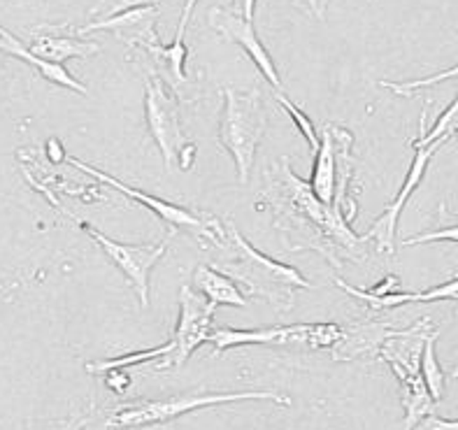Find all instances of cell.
Listing matches in <instances>:
<instances>
[{
  "label": "cell",
  "mask_w": 458,
  "mask_h": 430,
  "mask_svg": "<svg viewBox=\"0 0 458 430\" xmlns=\"http://www.w3.org/2000/svg\"><path fill=\"white\" fill-rule=\"evenodd\" d=\"M261 193L273 207L275 226L284 231L291 251H319L333 266H343V258H366L368 240L356 235L333 205L321 203L308 181L291 170L286 158L279 163L277 174Z\"/></svg>",
  "instance_id": "cell-1"
},
{
  "label": "cell",
  "mask_w": 458,
  "mask_h": 430,
  "mask_svg": "<svg viewBox=\"0 0 458 430\" xmlns=\"http://www.w3.org/2000/svg\"><path fill=\"white\" fill-rule=\"evenodd\" d=\"M221 247H228L233 256L224 263L226 277H231L235 284L242 286V296L266 298L277 314L291 312L296 293L302 289H312L310 282L298 273L296 267L286 266L282 261H275L270 256L256 251L247 240L233 226V221H224V242ZM238 286V289H240Z\"/></svg>",
  "instance_id": "cell-2"
},
{
  "label": "cell",
  "mask_w": 458,
  "mask_h": 430,
  "mask_svg": "<svg viewBox=\"0 0 458 430\" xmlns=\"http://www.w3.org/2000/svg\"><path fill=\"white\" fill-rule=\"evenodd\" d=\"M436 331L430 325V319H421L405 331H391L382 347L377 349V356L389 363L394 375L401 382L403 407H405V428L410 430L419 418L433 412V398L421 379V351H424L426 337Z\"/></svg>",
  "instance_id": "cell-3"
},
{
  "label": "cell",
  "mask_w": 458,
  "mask_h": 430,
  "mask_svg": "<svg viewBox=\"0 0 458 430\" xmlns=\"http://www.w3.org/2000/svg\"><path fill=\"white\" fill-rule=\"evenodd\" d=\"M221 96H224V112H221L219 123V142L238 165L240 184H250L256 151L267 128L261 91L259 89H250V91L221 89Z\"/></svg>",
  "instance_id": "cell-4"
},
{
  "label": "cell",
  "mask_w": 458,
  "mask_h": 430,
  "mask_svg": "<svg viewBox=\"0 0 458 430\" xmlns=\"http://www.w3.org/2000/svg\"><path fill=\"white\" fill-rule=\"evenodd\" d=\"M240 400H273L275 405H291V398L275 391H238V393H182L163 400H140L119 407L107 417V428H142V426L168 424L182 414L203 407L226 405Z\"/></svg>",
  "instance_id": "cell-5"
},
{
  "label": "cell",
  "mask_w": 458,
  "mask_h": 430,
  "mask_svg": "<svg viewBox=\"0 0 458 430\" xmlns=\"http://www.w3.org/2000/svg\"><path fill=\"white\" fill-rule=\"evenodd\" d=\"M145 116L151 138L163 154L165 168L170 170L174 163L182 170L191 168L196 145L186 139L174 93L158 75H149L145 81Z\"/></svg>",
  "instance_id": "cell-6"
},
{
  "label": "cell",
  "mask_w": 458,
  "mask_h": 430,
  "mask_svg": "<svg viewBox=\"0 0 458 430\" xmlns=\"http://www.w3.org/2000/svg\"><path fill=\"white\" fill-rule=\"evenodd\" d=\"M70 163H72L75 168H80L81 173L91 174V177H96V180L103 181V184L112 186V189H116L119 193L128 196L131 200H138L140 205H145L147 209H151L154 215L161 216V219L168 223L170 232H177V228H189V231L196 232L198 238L209 240V244H215V247H221V242H224V221L216 219V216L203 215V212H193V209L180 207V205H173L168 203V200L149 196V193L140 191V189H133V186L114 180L112 174L103 173V170L77 161V158H70Z\"/></svg>",
  "instance_id": "cell-7"
},
{
  "label": "cell",
  "mask_w": 458,
  "mask_h": 430,
  "mask_svg": "<svg viewBox=\"0 0 458 430\" xmlns=\"http://www.w3.org/2000/svg\"><path fill=\"white\" fill-rule=\"evenodd\" d=\"M81 228L107 254V258L122 270L123 277L131 282L133 291L138 293L140 305L147 308L149 305V274L157 267V263L165 256V251H168V242L174 232H168V238L158 244H123L107 238L105 232L89 226V223H81Z\"/></svg>",
  "instance_id": "cell-8"
},
{
  "label": "cell",
  "mask_w": 458,
  "mask_h": 430,
  "mask_svg": "<svg viewBox=\"0 0 458 430\" xmlns=\"http://www.w3.org/2000/svg\"><path fill=\"white\" fill-rule=\"evenodd\" d=\"M216 305L205 300L191 286L180 289V321L170 337V354L158 367H182L189 356L212 335V316Z\"/></svg>",
  "instance_id": "cell-9"
},
{
  "label": "cell",
  "mask_w": 458,
  "mask_h": 430,
  "mask_svg": "<svg viewBox=\"0 0 458 430\" xmlns=\"http://www.w3.org/2000/svg\"><path fill=\"white\" fill-rule=\"evenodd\" d=\"M452 138L454 135H445V138L436 139L433 145H426V147H419V149H414L412 165H410V173L405 174V181H403L401 191L395 193L394 200H391V203L384 207L382 216H377V221L372 223L370 231L363 235L368 242L375 244V249L382 251V254H394L395 232H398V219H401V212L405 209L410 196H412V193L419 189V184L424 181L430 158L436 156L437 149H442V147L447 145Z\"/></svg>",
  "instance_id": "cell-10"
},
{
  "label": "cell",
  "mask_w": 458,
  "mask_h": 430,
  "mask_svg": "<svg viewBox=\"0 0 458 430\" xmlns=\"http://www.w3.org/2000/svg\"><path fill=\"white\" fill-rule=\"evenodd\" d=\"M209 23H212V29L216 33H221L226 40L238 42L242 46L247 56L251 58L256 63V68L261 70V75L266 77L270 84H273L275 91L282 89V77L277 72V65H275L273 56L266 49L261 40H259V35L254 30V23L247 21L242 14L233 10H224V7H215V10L209 12Z\"/></svg>",
  "instance_id": "cell-11"
},
{
  "label": "cell",
  "mask_w": 458,
  "mask_h": 430,
  "mask_svg": "<svg viewBox=\"0 0 458 430\" xmlns=\"http://www.w3.org/2000/svg\"><path fill=\"white\" fill-rule=\"evenodd\" d=\"M30 54L49 63L64 65L68 58H89L100 52L98 42L80 40L75 35H64L61 26H38L33 29V40L29 45Z\"/></svg>",
  "instance_id": "cell-12"
},
{
  "label": "cell",
  "mask_w": 458,
  "mask_h": 430,
  "mask_svg": "<svg viewBox=\"0 0 458 430\" xmlns=\"http://www.w3.org/2000/svg\"><path fill=\"white\" fill-rule=\"evenodd\" d=\"M0 52L10 54V56L23 61V63H29L30 68L38 70V75L45 77V80L52 81V84L65 87V89H70V91H77V93H81V96H87V93H89V89L84 87L81 81H77L75 77L70 75L64 65L49 63V61H42V58L33 56V54H30V49H29V45H23L19 38H14V35H12L10 30L3 29V26H0Z\"/></svg>",
  "instance_id": "cell-13"
},
{
  "label": "cell",
  "mask_w": 458,
  "mask_h": 430,
  "mask_svg": "<svg viewBox=\"0 0 458 430\" xmlns=\"http://www.w3.org/2000/svg\"><path fill=\"white\" fill-rule=\"evenodd\" d=\"M312 177H310V189L324 205H333L335 196V135H333V123H326L319 135V149L314 151Z\"/></svg>",
  "instance_id": "cell-14"
},
{
  "label": "cell",
  "mask_w": 458,
  "mask_h": 430,
  "mask_svg": "<svg viewBox=\"0 0 458 430\" xmlns=\"http://www.w3.org/2000/svg\"><path fill=\"white\" fill-rule=\"evenodd\" d=\"M193 291L215 305L247 308V298L242 296L238 284L224 273H216L212 266H198L193 270Z\"/></svg>",
  "instance_id": "cell-15"
},
{
  "label": "cell",
  "mask_w": 458,
  "mask_h": 430,
  "mask_svg": "<svg viewBox=\"0 0 458 430\" xmlns=\"http://www.w3.org/2000/svg\"><path fill=\"white\" fill-rule=\"evenodd\" d=\"M437 337H440V328H436V331L426 337L424 351H421V366H419V370H421V379H424L426 389H428L433 402H440L442 395H445V372H442L436 356Z\"/></svg>",
  "instance_id": "cell-16"
},
{
  "label": "cell",
  "mask_w": 458,
  "mask_h": 430,
  "mask_svg": "<svg viewBox=\"0 0 458 430\" xmlns=\"http://www.w3.org/2000/svg\"><path fill=\"white\" fill-rule=\"evenodd\" d=\"M170 354V342L161 344L157 349H145V351H131V354H123L119 358H107V360H93L87 363V372L96 375V372H110V370H123L128 366H138V363H145V360H158L165 358Z\"/></svg>",
  "instance_id": "cell-17"
},
{
  "label": "cell",
  "mask_w": 458,
  "mask_h": 430,
  "mask_svg": "<svg viewBox=\"0 0 458 430\" xmlns=\"http://www.w3.org/2000/svg\"><path fill=\"white\" fill-rule=\"evenodd\" d=\"M454 77H458V63L454 65V68H447V70H442V72H436V75L424 77V80H410V81L382 80V81H379V87L389 89V91H394L395 96H405V98H410V96H414V91H419V89L436 87V84H440V81L454 80Z\"/></svg>",
  "instance_id": "cell-18"
},
{
  "label": "cell",
  "mask_w": 458,
  "mask_h": 430,
  "mask_svg": "<svg viewBox=\"0 0 458 430\" xmlns=\"http://www.w3.org/2000/svg\"><path fill=\"white\" fill-rule=\"evenodd\" d=\"M275 100H277V103L282 105V107H284L286 112H289V116H291V119H293V123H296V126H298V131H301V133H302V138L308 139L310 149H312V151L319 149V135H317V128H314L312 119H310V116L305 114V112H302L301 107H298V105L291 103V100L286 98V96L282 91H275Z\"/></svg>",
  "instance_id": "cell-19"
},
{
  "label": "cell",
  "mask_w": 458,
  "mask_h": 430,
  "mask_svg": "<svg viewBox=\"0 0 458 430\" xmlns=\"http://www.w3.org/2000/svg\"><path fill=\"white\" fill-rule=\"evenodd\" d=\"M157 0H96V5L89 10L96 21H103V19L116 17L122 12L138 10V7H151Z\"/></svg>",
  "instance_id": "cell-20"
},
{
  "label": "cell",
  "mask_w": 458,
  "mask_h": 430,
  "mask_svg": "<svg viewBox=\"0 0 458 430\" xmlns=\"http://www.w3.org/2000/svg\"><path fill=\"white\" fill-rule=\"evenodd\" d=\"M440 300H458V277L445 284H437L428 291H417L412 293V305L414 302H440Z\"/></svg>",
  "instance_id": "cell-21"
},
{
  "label": "cell",
  "mask_w": 458,
  "mask_h": 430,
  "mask_svg": "<svg viewBox=\"0 0 458 430\" xmlns=\"http://www.w3.org/2000/svg\"><path fill=\"white\" fill-rule=\"evenodd\" d=\"M440 240H452V242H458V226H447V228H437V231L421 232V235H414V238L403 240V247H412V244H426V242H440Z\"/></svg>",
  "instance_id": "cell-22"
},
{
  "label": "cell",
  "mask_w": 458,
  "mask_h": 430,
  "mask_svg": "<svg viewBox=\"0 0 458 430\" xmlns=\"http://www.w3.org/2000/svg\"><path fill=\"white\" fill-rule=\"evenodd\" d=\"M410 430H458V418H442L430 412L424 418H419Z\"/></svg>",
  "instance_id": "cell-23"
},
{
  "label": "cell",
  "mask_w": 458,
  "mask_h": 430,
  "mask_svg": "<svg viewBox=\"0 0 458 430\" xmlns=\"http://www.w3.org/2000/svg\"><path fill=\"white\" fill-rule=\"evenodd\" d=\"M105 375H107V386H110L112 391H116V393H123L128 384H131V377H128L123 370H110L105 372Z\"/></svg>",
  "instance_id": "cell-24"
},
{
  "label": "cell",
  "mask_w": 458,
  "mask_h": 430,
  "mask_svg": "<svg viewBox=\"0 0 458 430\" xmlns=\"http://www.w3.org/2000/svg\"><path fill=\"white\" fill-rule=\"evenodd\" d=\"M394 291H398V277H395V274H389V277L384 279V282H379L377 286H372L368 293H370V296H386V293H394Z\"/></svg>",
  "instance_id": "cell-25"
},
{
  "label": "cell",
  "mask_w": 458,
  "mask_h": 430,
  "mask_svg": "<svg viewBox=\"0 0 458 430\" xmlns=\"http://www.w3.org/2000/svg\"><path fill=\"white\" fill-rule=\"evenodd\" d=\"M196 5H198V0H186L184 12H182V19H180V26H177V33H174V40H184L186 26H189V19H191V12Z\"/></svg>",
  "instance_id": "cell-26"
},
{
  "label": "cell",
  "mask_w": 458,
  "mask_h": 430,
  "mask_svg": "<svg viewBox=\"0 0 458 430\" xmlns=\"http://www.w3.org/2000/svg\"><path fill=\"white\" fill-rule=\"evenodd\" d=\"M302 3L308 5V10L312 12L314 19L324 21V17H326V3H324V0H302Z\"/></svg>",
  "instance_id": "cell-27"
},
{
  "label": "cell",
  "mask_w": 458,
  "mask_h": 430,
  "mask_svg": "<svg viewBox=\"0 0 458 430\" xmlns=\"http://www.w3.org/2000/svg\"><path fill=\"white\" fill-rule=\"evenodd\" d=\"M47 147H49V158H52L54 163L64 161V149H61V145H58V139H49Z\"/></svg>",
  "instance_id": "cell-28"
},
{
  "label": "cell",
  "mask_w": 458,
  "mask_h": 430,
  "mask_svg": "<svg viewBox=\"0 0 458 430\" xmlns=\"http://www.w3.org/2000/svg\"><path fill=\"white\" fill-rule=\"evenodd\" d=\"M254 10H256V0H240V14H242L247 21L254 19Z\"/></svg>",
  "instance_id": "cell-29"
},
{
  "label": "cell",
  "mask_w": 458,
  "mask_h": 430,
  "mask_svg": "<svg viewBox=\"0 0 458 430\" xmlns=\"http://www.w3.org/2000/svg\"><path fill=\"white\" fill-rule=\"evenodd\" d=\"M452 377H454V379H456V377H458V366H456V367H454V370H452Z\"/></svg>",
  "instance_id": "cell-30"
}]
</instances>
